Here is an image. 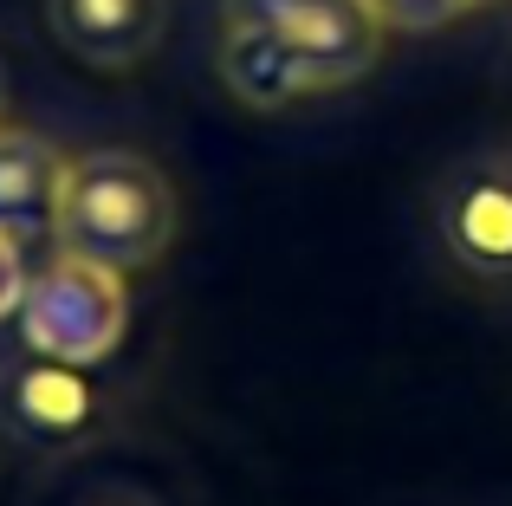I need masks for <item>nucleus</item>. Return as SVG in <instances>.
<instances>
[{
  "instance_id": "f257e3e1",
  "label": "nucleus",
  "mask_w": 512,
  "mask_h": 506,
  "mask_svg": "<svg viewBox=\"0 0 512 506\" xmlns=\"http://www.w3.org/2000/svg\"><path fill=\"white\" fill-rule=\"evenodd\" d=\"M383 39L370 0H221L214 65L247 111H292L370 78Z\"/></svg>"
},
{
  "instance_id": "f03ea898",
  "label": "nucleus",
  "mask_w": 512,
  "mask_h": 506,
  "mask_svg": "<svg viewBox=\"0 0 512 506\" xmlns=\"http://www.w3.org/2000/svg\"><path fill=\"white\" fill-rule=\"evenodd\" d=\"M59 253L98 260L111 273H143L175 241V189L143 150H85L65 156L59 182Z\"/></svg>"
},
{
  "instance_id": "7ed1b4c3",
  "label": "nucleus",
  "mask_w": 512,
  "mask_h": 506,
  "mask_svg": "<svg viewBox=\"0 0 512 506\" xmlns=\"http://www.w3.org/2000/svg\"><path fill=\"white\" fill-rule=\"evenodd\" d=\"M124 279L130 273H111V266L78 260V253H52L46 266H33L26 299L13 312L26 357L72 364V370H98L104 357H117V344L130 331V286Z\"/></svg>"
},
{
  "instance_id": "20e7f679",
  "label": "nucleus",
  "mask_w": 512,
  "mask_h": 506,
  "mask_svg": "<svg viewBox=\"0 0 512 506\" xmlns=\"http://www.w3.org/2000/svg\"><path fill=\"white\" fill-rule=\"evenodd\" d=\"M435 234L461 273L512 286V156L480 150L454 163L435 189Z\"/></svg>"
},
{
  "instance_id": "39448f33",
  "label": "nucleus",
  "mask_w": 512,
  "mask_h": 506,
  "mask_svg": "<svg viewBox=\"0 0 512 506\" xmlns=\"http://www.w3.org/2000/svg\"><path fill=\"white\" fill-rule=\"evenodd\" d=\"M46 26L85 72H137L169 39V0H46Z\"/></svg>"
},
{
  "instance_id": "423d86ee",
  "label": "nucleus",
  "mask_w": 512,
  "mask_h": 506,
  "mask_svg": "<svg viewBox=\"0 0 512 506\" xmlns=\"http://www.w3.org/2000/svg\"><path fill=\"white\" fill-rule=\"evenodd\" d=\"M59 182H65L59 143H46L39 130L0 124V234H7V241H20V247L52 241Z\"/></svg>"
},
{
  "instance_id": "0eeeda50",
  "label": "nucleus",
  "mask_w": 512,
  "mask_h": 506,
  "mask_svg": "<svg viewBox=\"0 0 512 506\" xmlns=\"http://www.w3.org/2000/svg\"><path fill=\"white\" fill-rule=\"evenodd\" d=\"M7 416H13V429L33 435V442L72 448L98 429V390L85 383V370L33 357V364H20L7 377Z\"/></svg>"
},
{
  "instance_id": "6e6552de",
  "label": "nucleus",
  "mask_w": 512,
  "mask_h": 506,
  "mask_svg": "<svg viewBox=\"0 0 512 506\" xmlns=\"http://www.w3.org/2000/svg\"><path fill=\"white\" fill-rule=\"evenodd\" d=\"M370 13L389 26V33H435V26L461 20L467 0H370Z\"/></svg>"
},
{
  "instance_id": "1a4fd4ad",
  "label": "nucleus",
  "mask_w": 512,
  "mask_h": 506,
  "mask_svg": "<svg viewBox=\"0 0 512 506\" xmlns=\"http://www.w3.org/2000/svg\"><path fill=\"white\" fill-rule=\"evenodd\" d=\"M26 279H33V266H26V247L0 234V325H7V318L20 312V299H26Z\"/></svg>"
},
{
  "instance_id": "9d476101",
  "label": "nucleus",
  "mask_w": 512,
  "mask_h": 506,
  "mask_svg": "<svg viewBox=\"0 0 512 506\" xmlns=\"http://www.w3.org/2000/svg\"><path fill=\"white\" fill-rule=\"evenodd\" d=\"M0 111H7V65H0Z\"/></svg>"
},
{
  "instance_id": "9b49d317",
  "label": "nucleus",
  "mask_w": 512,
  "mask_h": 506,
  "mask_svg": "<svg viewBox=\"0 0 512 506\" xmlns=\"http://www.w3.org/2000/svg\"><path fill=\"white\" fill-rule=\"evenodd\" d=\"M474 7H493V0H467V13H474Z\"/></svg>"
}]
</instances>
